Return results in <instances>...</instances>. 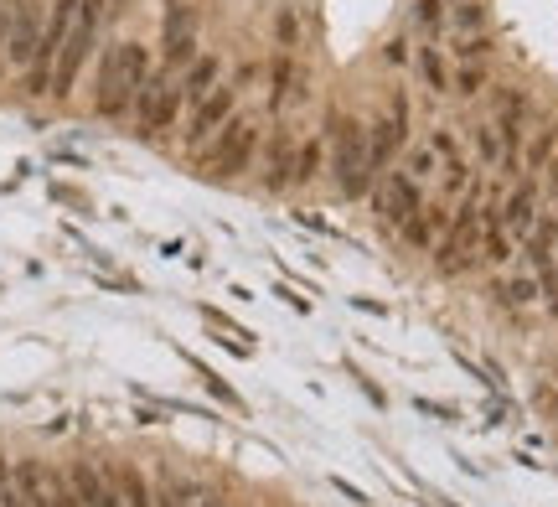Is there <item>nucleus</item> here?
Listing matches in <instances>:
<instances>
[{
  "instance_id": "obj_1",
  "label": "nucleus",
  "mask_w": 558,
  "mask_h": 507,
  "mask_svg": "<svg viewBox=\"0 0 558 507\" xmlns=\"http://www.w3.org/2000/svg\"><path fill=\"white\" fill-rule=\"evenodd\" d=\"M145 78H150V52L140 42H114L99 63V78H93V114L99 119H130Z\"/></svg>"
},
{
  "instance_id": "obj_2",
  "label": "nucleus",
  "mask_w": 558,
  "mask_h": 507,
  "mask_svg": "<svg viewBox=\"0 0 558 507\" xmlns=\"http://www.w3.org/2000/svg\"><path fill=\"white\" fill-rule=\"evenodd\" d=\"M331 171H336V187L341 197H367L372 182H378V171H372V156H367V125H357V119H341L331 114Z\"/></svg>"
},
{
  "instance_id": "obj_3",
  "label": "nucleus",
  "mask_w": 558,
  "mask_h": 507,
  "mask_svg": "<svg viewBox=\"0 0 558 507\" xmlns=\"http://www.w3.org/2000/svg\"><path fill=\"white\" fill-rule=\"evenodd\" d=\"M259 145H264V135H259L254 119H228V125L217 130L197 156H202V166H207L212 176H243L248 166H254Z\"/></svg>"
},
{
  "instance_id": "obj_4",
  "label": "nucleus",
  "mask_w": 558,
  "mask_h": 507,
  "mask_svg": "<svg viewBox=\"0 0 558 507\" xmlns=\"http://www.w3.org/2000/svg\"><path fill=\"white\" fill-rule=\"evenodd\" d=\"M176 109H181V83L171 73H150L145 88H140V99L130 109L135 119V135L140 140H155V135H166L176 125Z\"/></svg>"
},
{
  "instance_id": "obj_5",
  "label": "nucleus",
  "mask_w": 558,
  "mask_h": 507,
  "mask_svg": "<svg viewBox=\"0 0 558 507\" xmlns=\"http://www.w3.org/2000/svg\"><path fill=\"white\" fill-rule=\"evenodd\" d=\"M409 145V99L393 94V104L367 125V156H372V171H393L398 166V151Z\"/></svg>"
},
{
  "instance_id": "obj_6",
  "label": "nucleus",
  "mask_w": 558,
  "mask_h": 507,
  "mask_svg": "<svg viewBox=\"0 0 558 507\" xmlns=\"http://www.w3.org/2000/svg\"><path fill=\"white\" fill-rule=\"evenodd\" d=\"M372 207H378V218L388 223V228H403V223H409L414 213H419V207H424V187L414 182V176L409 171H383L378 176V182H372Z\"/></svg>"
},
{
  "instance_id": "obj_7",
  "label": "nucleus",
  "mask_w": 558,
  "mask_h": 507,
  "mask_svg": "<svg viewBox=\"0 0 558 507\" xmlns=\"http://www.w3.org/2000/svg\"><path fill=\"white\" fill-rule=\"evenodd\" d=\"M161 57H166V73L197 63V6H192V0H171V6H166Z\"/></svg>"
},
{
  "instance_id": "obj_8",
  "label": "nucleus",
  "mask_w": 558,
  "mask_h": 507,
  "mask_svg": "<svg viewBox=\"0 0 558 507\" xmlns=\"http://www.w3.org/2000/svg\"><path fill=\"white\" fill-rule=\"evenodd\" d=\"M233 104H238V83H217L202 104H192V114H186V130H181L186 151H202V145L233 119Z\"/></svg>"
},
{
  "instance_id": "obj_9",
  "label": "nucleus",
  "mask_w": 558,
  "mask_h": 507,
  "mask_svg": "<svg viewBox=\"0 0 558 507\" xmlns=\"http://www.w3.org/2000/svg\"><path fill=\"white\" fill-rule=\"evenodd\" d=\"M99 32H104L99 21H83V16L73 21L68 42H62V52H57V68H52V99H68V94H73L83 63L93 57V47H99Z\"/></svg>"
},
{
  "instance_id": "obj_10",
  "label": "nucleus",
  "mask_w": 558,
  "mask_h": 507,
  "mask_svg": "<svg viewBox=\"0 0 558 507\" xmlns=\"http://www.w3.org/2000/svg\"><path fill=\"white\" fill-rule=\"evenodd\" d=\"M295 151L300 140L290 135V125H274V135L264 140V187L269 192H285L290 176H295Z\"/></svg>"
},
{
  "instance_id": "obj_11",
  "label": "nucleus",
  "mask_w": 558,
  "mask_h": 507,
  "mask_svg": "<svg viewBox=\"0 0 558 507\" xmlns=\"http://www.w3.org/2000/svg\"><path fill=\"white\" fill-rule=\"evenodd\" d=\"M68 482H73V492H78V502H83V507H124V502H119V492H114L109 466L73 461V466H68Z\"/></svg>"
},
{
  "instance_id": "obj_12",
  "label": "nucleus",
  "mask_w": 558,
  "mask_h": 507,
  "mask_svg": "<svg viewBox=\"0 0 558 507\" xmlns=\"http://www.w3.org/2000/svg\"><path fill=\"white\" fill-rule=\"evenodd\" d=\"M445 223H450V202H440V197H434V202H424L419 213H414L409 223L398 228V238H403V244H409V249H424V254H434V244H440Z\"/></svg>"
},
{
  "instance_id": "obj_13",
  "label": "nucleus",
  "mask_w": 558,
  "mask_h": 507,
  "mask_svg": "<svg viewBox=\"0 0 558 507\" xmlns=\"http://www.w3.org/2000/svg\"><path fill=\"white\" fill-rule=\"evenodd\" d=\"M305 99V73L295 68V57L290 52H279L274 63H269V104L274 109H290Z\"/></svg>"
},
{
  "instance_id": "obj_14",
  "label": "nucleus",
  "mask_w": 558,
  "mask_h": 507,
  "mask_svg": "<svg viewBox=\"0 0 558 507\" xmlns=\"http://www.w3.org/2000/svg\"><path fill=\"white\" fill-rule=\"evenodd\" d=\"M176 83H181V104H186V109H192V104H202V99L212 94V88H217V83H223V63H217V57H212V52H202V57H197V63H192V68H186V73H181Z\"/></svg>"
},
{
  "instance_id": "obj_15",
  "label": "nucleus",
  "mask_w": 558,
  "mask_h": 507,
  "mask_svg": "<svg viewBox=\"0 0 558 507\" xmlns=\"http://www.w3.org/2000/svg\"><path fill=\"white\" fill-rule=\"evenodd\" d=\"M109 476H114V492H119L124 507H155L150 476H145L140 466H109Z\"/></svg>"
},
{
  "instance_id": "obj_16",
  "label": "nucleus",
  "mask_w": 558,
  "mask_h": 507,
  "mask_svg": "<svg viewBox=\"0 0 558 507\" xmlns=\"http://www.w3.org/2000/svg\"><path fill=\"white\" fill-rule=\"evenodd\" d=\"M491 295L502 311H527V306H538V275H507V280H496Z\"/></svg>"
},
{
  "instance_id": "obj_17",
  "label": "nucleus",
  "mask_w": 558,
  "mask_h": 507,
  "mask_svg": "<svg viewBox=\"0 0 558 507\" xmlns=\"http://www.w3.org/2000/svg\"><path fill=\"white\" fill-rule=\"evenodd\" d=\"M321 166H326V145H321V140H300L290 187H305V182H316V176H321Z\"/></svg>"
},
{
  "instance_id": "obj_18",
  "label": "nucleus",
  "mask_w": 558,
  "mask_h": 507,
  "mask_svg": "<svg viewBox=\"0 0 558 507\" xmlns=\"http://www.w3.org/2000/svg\"><path fill=\"white\" fill-rule=\"evenodd\" d=\"M398 171H409V176H414V182L424 187V182H429V176H440V151H434V145L424 140V145H414V151H409V156H403V166H398Z\"/></svg>"
},
{
  "instance_id": "obj_19",
  "label": "nucleus",
  "mask_w": 558,
  "mask_h": 507,
  "mask_svg": "<svg viewBox=\"0 0 558 507\" xmlns=\"http://www.w3.org/2000/svg\"><path fill=\"white\" fill-rule=\"evenodd\" d=\"M192 373L202 378V389H207L212 399H223L228 409H243V399H238V389H228V383H223V378H217V373H212V368L202 363V357H192Z\"/></svg>"
},
{
  "instance_id": "obj_20",
  "label": "nucleus",
  "mask_w": 558,
  "mask_h": 507,
  "mask_svg": "<svg viewBox=\"0 0 558 507\" xmlns=\"http://www.w3.org/2000/svg\"><path fill=\"white\" fill-rule=\"evenodd\" d=\"M419 73H424V83L434 88V94H445V88H450V68H445V57L434 52V47L419 52Z\"/></svg>"
},
{
  "instance_id": "obj_21",
  "label": "nucleus",
  "mask_w": 558,
  "mask_h": 507,
  "mask_svg": "<svg viewBox=\"0 0 558 507\" xmlns=\"http://www.w3.org/2000/svg\"><path fill=\"white\" fill-rule=\"evenodd\" d=\"M47 507H83L73 482H68V471H47Z\"/></svg>"
},
{
  "instance_id": "obj_22",
  "label": "nucleus",
  "mask_w": 558,
  "mask_h": 507,
  "mask_svg": "<svg viewBox=\"0 0 558 507\" xmlns=\"http://www.w3.org/2000/svg\"><path fill=\"white\" fill-rule=\"evenodd\" d=\"M6 42H11V0L0 6V63H6Z\"/></svg>"
},
{
  "instance_id": "obj_23",
  "label": "nucleus",
  "mask_w": 558,
  "mask_h": 507,
  "mask_svg": "<svg viewBox=\"0 0 558 507\" xmlns=\"http://www.w3.org/2000/svg\"><path fill=\"white\" fill-rule=\"evenodd\" d=\"M419 409H424V414H440L445 425H455V404H434V399H419Z\"/></svg>"
},
{
  "instance_id": "obj_24",
  "label": "nucleus",
  "mask_w": 558,
  "mask_h": 507,
  "mask_svg": "<svg viewBox=\"0 0 558 507\" xmlns=\"http://www.w3.org/2000/svg\"><path fill=\"white\" fill-rule=\"evenodd\" d=\"M481 83H486V78H481L476 68H465V73H460V94H481Z\"/></svg>"
},
{
  "instance_id": "obj_25",
  "label": "nucleus",
  "mask_w": 558,
  "mask_h": 507,
  "mask_svg": "<svg viewBox=\"0 0 558 507\" xmlns=\"http://www.w3.org/2000/svg\"><path fill=\"white\" fill-rule=\"evenodd\" d=\"M192 507H228V502H223V492H217V487H202Z\"/></svg>"
},
{
  "instance_id": "obj_26",
  "label": "nucleus",
  "mask_w": 558,
  "mask_h": 507,
  "mask_svg": "<svg viewBox=\"0 0 558 507\" xmlns=\"http://www.w3.org/2000/svg\"><path fill=\"white\" fill-rule=\"evenodd\" d=\"M274 295H279V301H285V306H295V311H310V306H305V295H295L290 285H279Z\"/></svg>"
},
{
  "instance_id": "obj_27",
  "label": "nucleus",
  "mask_w": 558,
  "mask_h": 507,
  "mask_svg": "<svg viewBox=\"0 0 558 507\" xmlns=\"http://www.w3.org/2000/svg\"><path fill=\"white\" fill-rule=\"evenodd\" d=\"M357 383H362V394H367L372 404H378V409L388 404V399H383V389H378V383H372V378H362V373H357Z\"/></svg>"
},
{
  "instance_id": "obj_28",
  "label": "nucleus",
  "mask_w": 558,
  "mask_h": 507,
  "mask_svg": "<svg viewBox=\"0 0 558 507\" xmlns=\"http://www.w3.org/2000/svg\"><path fill=\"white\" fill-rule=\"evenodd\" d=\"M331 487H336V492H341V497H352V502H367V497H362V492H357V487H352V482H341V476H331Z\"/></svg>"
},
{
  "instance_id": "obj_29",
  "label": "nucleus",
  "mask_w": 558,
  "mask_h": 507,
  "mask_svg": "<svg viewBox=\"0 0 558 507\" xmlns=\"http://www.w3.org/2000/svg\"><path fill=\"white\" fill-rule=\"evenodd\" d=\"M383 57H388V63H398V68H403V63H409V47H403V42H393V47H388Z\"/></svg>"
}]
</instances>
